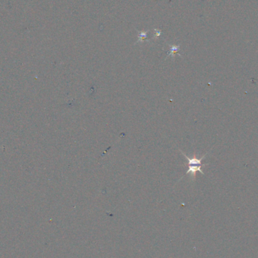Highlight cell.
<instances>
[{
	"label": "cell",
	"instance_id": "cell-5",
	"mask_svg": "<svg viewBox=\"0 0 258 258\" xmlns=\"http://www.w3.org/2000/svg\"><path fill=\"white\" fill-rule=\"evenodd\" d=\"M154 32H155V34H154V36H153V38L154 39H157V38H159V37L160 36V35H161V34H162V30H158V29H154Z\"/></svg>",
	"mask_w": 258,
	"mask_h": 258
},
{
	"label": "cell",
	"instance_id": "cell-2",
	"mask_svg": "<svg viewBox=\"0 0 258 258\" xmlns=\"http://www.w3.org/2000/svg\"><path fill=\"white\" fill-rule=\"evenodd\" d=\"M188 166L189 167H188V170L186 172V174H190L193 180H195V179H196L197 171L200 172L202 174H204V172L202 170V166H200V165H188Z\"/></svg>",
	"mask_w": 258,
	"mask_h": 258
},
{
	"label": "cell",
	"instance_id": "cell-1",
	"mask_svg": "<svg viewBox=\"0 0 258 258\" xmlns=\"http://www.w3.org/2000/svg\"><path fill=\"white\" fill-rule=\"evenodd\" d=\"M180 151L181 152V153L183 154V156H185V158L186 159V160H187L188 165H200V166H203V165H203V164H202V161L205 158V156H206L207 155H208V153L205 154V156H202V158H198L196 156H193V157H192V158H189V157H188L185 154V152H183V151L180 150Z\"/></svg>",
	"mask_w": 258,
	"mask_h": 258
},
{
	"label": "cell",
	"instance_id": "cell-3",
	"mask_svg": "<svg viewBox=\"0 0 258 258\" xmlns=\"http://www.w3.org/2000/svg\"><path fill=\"white\" fill-rule=\"evenodd\" d=\"M169 47H170V49L168 52L167 58H168V57L170 56L174 58V55H175L176 53H178V52L180 51V45H169Z\"/></svg>",
	"mask_w": 258,
	"mask_h": 258
},
{
	"label": "cell",
	"instance_id": "cell-4",
	"mask_svg": "<svg viewBox=\"0 0 258 258\" xmlns=\"http://www.w3.org/2000/svg\"><path fill=\"white\" fill-rule=\"evenodd\" d=\"M137 32H138V35H137V36H138V39H137V42L136 43L143 42V41L146 39L148 31H138V30H137Z\"/></svg>",
	"mask_w": 258,
	"mask_h": 258
}]
</instances>
